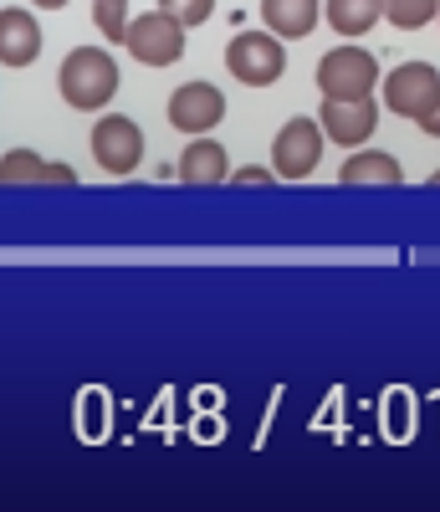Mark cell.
<instances>
[{"mask_svg":"<svg viewBox=\"0 0 440 512\" xmlns=\"http://www.w3.org/2000/svg\"><path fill=\"white\" fill-rule=\"evenodd\" d=\"M31 6H36V11H62L67 0H31Z\"/></svg>","mask_w":440,"mask_h":512,"instance_id":"obj_22","label":"cell"},{"mask_svg":"<svg viewBox=\"0 0 440 512\" xmlns=\"http://www.w3.org/2000/svg\"><path fill=\"white\" fill-rule=\"evenodd\" d=\"M323 144H328V134H323L318 118H287L282 134L272 139V169H277V180H307L323 164Z\"/></svg>","mask_w":440,"mask_h":512,"instance_id":"obj_5","label":"cell"},{"mask_svg":"<svg viewBox=\"0 0 440 512\" xmlns=\"http://www.w3.org/2000/svg\"><path fill=\"white\" fill-rule=\"evenodd\" d=\"M379 88H384V103L389 113H400V118H420L435 98H440V72L430 62H405V67H394L379 77Z\"/></svg>","mask_w":440,"mask_h":512,"instance_id":"obj_7","label":"cell"},{"mask_svg":"<svg viewBox=\"0 0 440 512\" xmlns=\"http://www.w3.org/2000/svg\"><path fill=\"white\" fill-rule=\"evenodd\" d=\"M57 88L77 113H98L118 93V62L103 47H72L62 72H57Z\"/></svg>","mask_w":440,"mask_h":512,"instance_id":"obj_1","label":"cell"},{"mask_svg":"<svg viewBox=\"0 0 440 512\" xmlns=\"http://www.w3.org/2000/svg\"><path fill=\"white\" fill-rule=\"evenodd\" d=\"M41 185H77V169H72V164H47Z\"/></svg>","mask_w":440,"mask_h":512,"instance_id":"obj_20","label":"cell"},{"mask_svg":"<svg viewBox=\"0 0 440 512\" xmlns=\"http://www.w3.org/2000/svg\"><path fill=\"white\" fill-rule=\"evenodd\" d=\"M93 21H98V31H103V41H123V31H128V0H93Z\"/></svg>","mask_w":440,"mask_h":512,"instance_id":"obj_17","label":"cell"},{"mask_svg":"<svg viewBox=\"0 0 440 512\" xmlns=\"http://www.w3.org/2000/svg\"><path fill=\"white\" fill-rule=\"evenodd\" d=\"M226 67L241 88H272L287 72V41L272 31H236L226 47Z\"/></svg>","mask_w":440,"mask_h":512,"instance_id":"obj_2","label":"cell"},{"mask_svg":"<svg viewBox=\"0 0 440 512\" xmlns=\"http://www.w3.org/2000/svg\"><path fill=\"white\" fill-rule=\"evenodd\" d=\"M236 185H272V169H261V164H246L241 175H236Z\"/></svg>","mask_w":440,"mask_h":512,"instance_id":"obj_21","label":"cell"},{"mask_svg":"<svg viewBox=\"0 0 440 512\" xmlns=\"http://www.w3.org/2000/svg\"><path fill=\"white\" fill-rule=\"evenodd\" d=\"M400 159L384 149H348L343 159V185H400Z\"/></svg>","mask_w":440,"mask_h":512,"instance_id":"obj_14","label":"cell"},{"mask_svg":"<svg viewBox=\"0 0 440 512\" xmlns=\"http://www.w3.org/2000/svg\"><path fill=\"white\" fill-rule=\"evenodd\" d=\"M440 16V0H384V21H394L400 31H420Z\"/></svg>","mask_w":440,"mask_h":512,"instance_id":"obj_16","label":"cell"},{"mask_svg":"<svg viewBox=\"0 0 440 512\" xmlns=\"http://www.w3.org/2000/svg\"><path fill=\"white\" fill-rule=\"evenodd\" d=\"M318 123H323L328 144L359 149L364 139H374V128H379V103L374 98H323Z\"/></svg>","mask_w":440,"mask_h":512,"instance_id":"obj_8","label":"cell"},{"mask_svg":"<svg viewBox=\"0 0 440 512\" xmlns=\"http://www.w3.org/2000/svg\"><path fill=\"white\" fill-rule=\"evenodd\" d=\"M159 11H169L174 21L190 31V26H205L215 16V0H159Z\"/></svg>","mask_w":440,"mask_h":512,"instance_id":"obj_18","label":"cell"},{"mask_svg":"<svg viewBox=\"0 0 440 512\" xmlns=\"http://www.w3.org/2000/svg\"><path fill=\"white\" fill-rule=\"evenodd\" d=\"M123 47L128 57H139L144 67H174L185 57V26L174 21L169 11H149V16H134L123 31Z\"/></svg>","mask_w":440,"mask_h":512,"instance_id":"obj_4","label":"cell"},{"mask_svg":"<svg viewBox=\"0 0 440 512\" xmlns=\"http://www.w3.org/2000/svg\"><path fill=\"white\" fill-rule=\"evenodd\" d=\"M379 77H384L379 57L354 47V41H343V47L323 52V62H318V93L323 98H374Z\"/></svg>","mask_w":440,"mask_h":512,"instance_id":"obj_3","label":"cell"},{"mask_svg":"<svg viewBox=\"0 0 440 512\" xmlns=\"http://www.w3.org/2000/svg\"><path fill=\"white\" fill-rule=\"evenodd\" d=\"M93 159L103 175H134V169L144 164V128L134 118H123V113H103L93 123Z\"/></svg>","mask_w":440,"mask_h":512,"instance_id":"obj_6","label":"cell"},{"mask_svg":"<svg viewBox=\"0 0 440 512\" xmlns=\"http://www.w3.org/2000/svg\"><path fill=\"white\" fill-rule=\"evenodd\" d=\"M430 180H435V185H440V169H435V175H430Z\"/></svg>","mask_w":440,"mask_h":512,"instance_id":"obj_23","label":"cell"},{"mask_svg":"<svg viewBox=\"0 0 440 512\" xmlns=\"http://www.w3.org/2000/svg\"><path fill=\"white\" fill-rule=\"evenodd\" d=\"M415 123H420V134H425V139H440V98H435V103H430Z\"/></svg>","mask_w":440,"mask_h":512,"instance_id":"obj_19","label":"cell"},{"mask_svg":"<svg viewBox=\"0 0 440 512\" xmlns=\"http://www.w3.org/2000/svg\"><path fill=\"white\" fill-rule=\"evenodd\" d=\"M180 180L185 185H220V180H231V159L226 149H220L215 139H190L185 154H180Z\"/></svg>","mask_w":440,"mask_h":512,"instance_id":"obj_12","label":"cell"},{"mask_svg":"<svg viewBox=\"0 0 440 512\" xmlns=\"http://www.w3.org/2000/svg\"><path fill=\"white\" fill-rule=\"evenodd\" d=\"M261 21H267V31L282 36V41H302L323 21V6L318 0H261Z\"/></svg>","mask_w":440,"mask_h":512,"instance_id":"obj_11","label":"cell"},{"mask_svg":"<svg viewBox=\"0 0 440 512\" xmlns=\"http://www.w3.org/2000/svg\"><path fill=\"white\" fill-rule=\"evenodd\" d=\"M41 57V26L31 11H0V67H31Z\"/></svg>","mask_w":440,"mask_h":512,"instance_id":"obj_10","label":"cell"},{"mask_svg":"<svg viewBox=\"0 0 440 512\" xmlns=\"http://www.w3.org/2000/svg\"><path fill=\"white\" fill-rule=\"evenodd\" d=\"M220 118H226V98H220V88H210V82H185V88L169 93V123L190 139L210 134Z\"/></svg>","mask_w":440,"mask_h":512,"instance_id":"obj_9","label":"cell"},{"mask_svg":"<svg viewBox=\"0 0 440 512\" xmlns=\"http://www.w3.org/2000/svg\"><path fill=\"white\" fill-rule=\"evenodd\" d=\"M323 21L338 31V36H369L379 21H384V0H323Z\"/></svg>","mask_w":440,"mask_h":512,"instance_id":"obj_13","label":"cell"},{"mask_svg":"<svg viewBox=\"0 0 440 512\" xmlns=\"http://www.w3.org/2000/svg\"><path fill=\"white\" fill-rule=\"evenodd\" d=\"M435 21H440V16H435Z\"/></svg>","mask_w":440,"mask_h":512,"instance_id":"obj_24","label":"cell"},{"mask_svg":"<svg viewBox=\"0 0 440 512\" xmlns=\"http://www.w3.org/2000/svg\"><path fill=\"white\" fill-rule=\"evenodd\" d=\"M41 175H47V159H41L36 149L0 154V185H36Z\"/></svg>","mask_w":440,"mask_h":512,"instance_id":"obj_15","label":"cell"}]
</instances>
